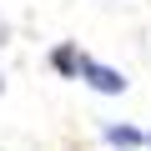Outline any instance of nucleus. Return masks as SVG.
<instances>
[{"instance_id":"obj_1","label":"nucleus","mask_w":151,"mask_h":151,"mask_svg":"<svg viewBox=\"0 0 151 151\" xmlns=\"http://www.w3.org/2000/svg\"><path fill=\"white\" fill-rule=\"evenodd\" d=\"M81 81L91 86V91H101V96H121L126 91V76L116 70V65H101V60H81Z\"/></svg>"},{"instance_id":"obj_2","label":"nucleus","mask_w":151,"mask_h":151,"mask_svg":"<svg viewBox=\"0 0 151 151\" xmlns=\"http://www.w3.org/2000/svg\"><path fill=\"white\" fill-rule=\"evenodd\" d=\"M81 60H86V55L76 50V40H60V45L50 50V65H55L60 76H81Z\"/></svg>"},{"instance_id":"obj_3","label":"nucleus","mask_w":151,"mask_h":151,"mask_svg":"<svg viewBox=\"0 0 151 151\" xmlns=\"http://www.w3.org/2000/svg\"><path fill=\"white\" fill-rule=\"evenodd\" d=\"M106 141H111V146H121V151H136V146H146V136H141L136 126H106Z\"/></svg>"},{"instance_id":"obj_4","label":"nucleus","mask_w":151,"mask_h":151,"mask_svg":"<svg viewBox=\"0 0 151 151\" xmlns=\"http://www.w3.org/2000/svg\"><path fill=\"white\" fill-rule=\"evenodd\" d=\"M0 40H5V25H0Z\"/></svg>"},{"instance_id":"obj_5","label":"nucleus","mask_w":151,"mask_h":151,"mask_svg":"<svg viewBox=\"0 0 151 151\" xmlns=\"http://www.w3.org/2000/svg\"><path fill=\"white\" fill-rule=\"evenodd\" d=\"M146 151H151V136H146Z\"/></svg>"},{"instance_id":"obj_6","label":"nucleus","mask_w":151,"mask_h":151,"mask_svg":"<svg viewBox=\"0 0 151 151\" xmlns=\"http://www.w3.org/2000/svg\"><path fill=\"white\" fill-rule=\"evenodd\" d=\"M0 86H5V81H0Z\"/></svg>"}]
</instances>
